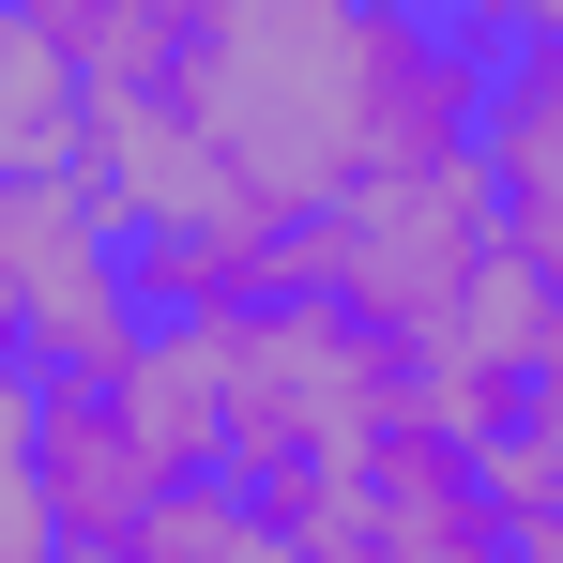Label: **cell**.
Returning <instances> with one entry per match:
<instances>
[{
	"label": "cell",
	"instance_id": "3",
	"mask_svg": "<svg viewBox=\"0 0 563 563\" xmlns=\"http://www.w3.org/2000/svg\"><path fill=\"white\" fill-rule=\"evenodd\" d=\"M487 213H503L518 275L563 289V46H518V62H503V107H487Z\"/></svg>",
	"mask_w": 563,
	"mask_h": 563
},
{
	"label": "cell",
	"instance_id": "1",
	"mask_svg": "<svg viewBox=\"0 0 563 563\" xmlns=\"http://www.w3.org/2000/svg\"><path fill=\"white\" fill-rule=\"evenodd\" d=\"M168 320L137 305V229L107 184H0V351L15 380H137Z\"/></svg>",
	"mask_w": 563,
	"mask_h": 563
},
{
	"label": "cell",
	"instance_id": "5",
	"mask_svg": "<svg viewBox=\"0 0 563 563\" xmlns=\"http://www.w3.org/2000/svg\"><path fill=\"white\" fill-rule=\"evenodd\" d=\"M457 15L503 46V62H518V46H563V0H457Z\"/></svg>",
	"mask_w": 563,
	"mask_h": 563
},
{
	"label": "cell",
	"instance_id": "2",
	"mask_svg": "<svg viewBox=\"0 0 563 563\" xmlns=\"http://www.w3.org/2000/svg\"><path fill=\"white\" fill-rule=\"evenodd\" d=\"M487 260H503L487 168L366 184V198H335V213L305 229V289H320V305H351V320L396 335V351H442V335H457V305L487 289Z\"/></svg>",
	"mask_w": 563,
	"mask_h": 563
},
{
	"label": "cell",
	"instance_id": "6",
	"mask_svg": "<svg viewBox=\"0 0 563 563\" xmlns=\"http://www.w3.org/2000/svg\"><path fill=\"white\" fill-rule=\"evenodd\" d=\"M533 427H549V442H563V380H549V396H533Z\"/></svg>",
	"mask_w": 563,
	"mask_h": 563
},
{
	"label": "cell",
	"instance_id": "7",
	"mask_svg": "<svg viewBox=\"0 0 563 563\" xmlns=\"http://www.w3.org/2000/svg\"><path fill=\"white\" fill-rule=\"evenodd\" d=\"M92 563H122V549H92Z\"/></svg>",
	"mask_w": 563,
	"mask_h": 563
},
{
	"label": "cell",
	"instance_id": "4",
	"mask_svg": "<svg viewBox=\"0 0 563 563\" xmlns=\"http://www.w3.org/2000/svg\"><path fill=\"white\" fill-rule=\"evenodd\" d=\"M92 122H107V92L77 77V46H46V31L0 15V184H77Z\"/></svg>",
	"mask_w": 563,
	"mask_h": 563
}]
</instances>
